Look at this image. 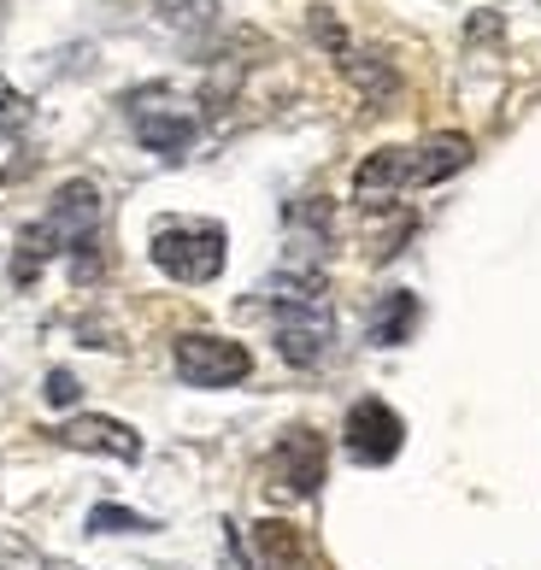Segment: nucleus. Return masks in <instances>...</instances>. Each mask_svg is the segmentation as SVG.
Returning a JSON list of instances; mask_svg holds the SVG:
<instances>
[{
	"mask_svg": "<svg viewBox=\"0 0 541 570\" xmlns=\"http://www.w3.org/2000/svg\"><path fill=\"white\" fill-rule=\"evenodd\" d=\"M130 130L141 136V147H154V154H165V159H183L189 141H195V130H200V118H195L189 100H177L159 82V89L130 95Z\"/></svg>",
	"mask_w": 541,
	"mask_h": 570,
	"instance_id": "obj_4",
	"label": "nucleus"
},
{
	"mask_svg": "<svg viewBox=\"0 0 541 570\" xmlns=\"http://www.w3.org/2000/svg\"><path fill=\"white\" fill-rule=\"evenodd\" d=\"M324 464H329V448H324L318 430H288L277 448H270V489L288 494V500L318 494Z\"/></svg>",
	"mask_w": 541,
	"mask_h": 570,
	"instance_id": "obj_5",
	"label": "nucleus"
},
{
	"mask_svg": "<svg viewBox=\"0 0 541 570\" xmlns=\"http://www.w3.org/2000/svg\"><path fill=\"white\" fill-rule=\"evenodd\" d=\"M177 376L189 389H236L247 371H254V353H247L242 342H230V335H206V330H189L177 335Z\"/></svg>",
	"mask_w": 541,
	"mask_h": 570,
	"instance_id": "obj_3",
	"label": "nucleus"
},
{
	"mask_svg": "<svg viewBox=\"0 0 541 570\" xmlns=\"http://www.w3.org/2000/svg\"><path fill=\"white\" fill-rule=\"evenodd\" d=\"M259 306L270 312V330H277V353L288 365H318L336 342V306H329V288L318 271H283L259 288Z\"/></svg>",
	"mask_w": 541,
	"mask_h": 570,
	"instance_id": "obj_1",
	"label": "nucleus"
},
{
	"mask_svg": "<svg viewBox=\"0 0 541 570\" xmlns=\"http://www.w3.org/2000/svg\"><path fill=\"white\" fill-rule=\"evenodd\" d=\"M48 570H71V564H59V559H48Z\"/></svg>",
	"mask_w": 541,
	"mask_h": 570,
	"instance_id": "obj_19",
	"label": "nucleus"
},
{
	"mask_svg": "<svg viewBox=\"0 0 541 570\" xmlns=\"http://www.w3.org/2000/svg\"><path fill=\"white\" fill-rule=\"evenodd\" d=\"M412 324H419V294H406V288H394L388 301L377 306V318H371V342L377 347H401Z\"/></svg>",
	"mask_w": 541,
	"mask_h": 570,
	"instance_id": "obj_10",
	"label": "nucleus"
},
{
	"mask_svg": "<svg viewBox=\"0 0 541 570\" xmlns=\"http://www.w3.org/2000/svg\"><path fill=\"white\" fill-rule=\"evenodd\" d=\"M148 253H154V265L171 283L200 288V283H213L224 271V224H213V218H165L154 229Z\"/></svg>",
	"mask_w": 541,
	"mask_h": 570,
	"instance_id": "obj_2",
	"label": "nucleus"
},
{
	"mask_svg": "<svg viewBox=\"0 0 541 570\" xmlns=\"http://www.w3.org/2000/svg\"><path fill=\"white\" fill-rule=\"evenodd\" d=\"M7 7H12V0H0V24H7Z\"/></svg>",
	"mask_w": 541,
	"mask_h": 570,
	"instance_id": "obj_18",
	"label": "nucleus"
},
{
	"mask_svg": "<svg viewBox=\"0 0 541 570\" xmlns=\"http://www.w3.org/2000/svg\"><path fill=\"white\" fill-rule=\"evenodd\" d=\"M154 12H159V24H171L183 36H200V30H213L218 0H154Z\"/></svg>",
	"mask_w": 541,
	"mask_h": 570,
	"instance_id": "obj_11",
	"label": "nucleus"
},
{
	"mask_svg": "<svg viewBox=\"0 0 541 570\" xmlns=\"http://www.w3.org/2000/svg\"><path fill=\"white\" fill-rule=\"evenodd\" d=\"M312 36H318L336 59H347V53H353V48H347V30L336 24V18H329V7H312Z\"/></svg>",
	"mask_w": 541,
	"mask_h": 570,
	"instance_id": "obj_14",
	"label": "nucleus"
},
{
	"mask_svg": "<svg viewBox=\"0 0 541 570\" xmlns=\"http://www.w3.org/2000/svg\"><path fill=\"white\" fill-rule=\"evenodd\" d=\"M224 570H254L242 553V535H236V523H224Z\"/></svg>",
	"mask_w": 541,
	"mask_h": 570,
	"instance_id": "obj_17",
	"label": "nucleus"
},
{
	"mask_svg": "<svg viewBox=\"0 0 541 570\" xmlns=\"http://www.w3.org/2000/svg\"><path fill=\"white\" fill-rule=\"evenodd\" d=\"M254 541H259L265 570H312L306 564V547H301V530H288V523H277V518L254 523Z\"/></svg>",
	"mask_w": 541,
	"mask_h": 570,
	"instance_id": "obj_8",
	"label": "nucleus"
},
{
	"mask_svg": "<svg viewBox=\"0 0 541 570\" xmlns=\"http://www.w3.org/2000/svg\"><path fill=\"white\" fill-rule=\"evenodd\" d=\"M41 394H48L53 406H71V400H77V376H71V371H53V376H48V389H41Z\"/></svg>",
	"mask_w": 541,
	"mask_h": 570,
	"instance_id": "obj_15",
	"label": "nucleus"
},
{
	"mask_svg": "<svg viewBox=\"0 0 541 570\" xmlns=\"http://www.w3.org/2000/svg\"><path fill=\"white\" fill-rule=\"evenodd\" d=\"M30 118H36V107L18 89H7L0 82V136H18V130H30Z\"/></svg>",
	"mask_w": 541,
	"mask_h": 570,
	"instance_id": "obj_12",
	"label": "nucleus"
},
{
	"mask_svg": "<svg viewBox=\"0 0 541 570\" xmlns=\"http://www.w3.org/2000/svg\"><path fill=\"white\" fill-rule=\"evenodd\" d=\"M53 441H59V448H77V453H112V459H124V464L141 459V435H136L130 424H118V417H95V412L71 417V424H59Z\"/></svg>",
	"mask_w": 541,
	"mask_h": 570,
	"instance_id": "obj_7",
	"label": "nucleus"
},
{
	"mask_svg": "<svg viewBox=\"0 0 541 570\" xmlns=\"http://www.w3.org/2000/svg\"><path fill=\"white\" fill-rule=\"evenodd\" d=\"M347 453L360 459V464H388L394 453H401V441H406V424H401V412L388 406V400H353V412H347Z\"/></svg>",
	"mask_w": 541,
	"mask_h": 570,
	"instance_id": "obj_6",
	"label": "nucleus"
},
{
	"mask_svg": "<svg viewBox=\"0 0 541 570\" xmlns=\"http://www.w3.org/2000/svg\"><path fill=\"white\" fill-rule=\"evenodd\" d=\"M342 71L360 82V95L371 100V107H388L394 89H401V77H394V66H388L383 53H347V59H342Z\"/></svg>",
	"mask_w": 541,
	"mask_h": 570,
	"instance_id": "obj_9",
	"label": "nucleus"
},
{
	"mask_svg": "<svg viewBox=\"0 0 541 570\" xmlns=\"http://www.w3.org/2000/svg\"><path fill=\"white\" fill-rule=\"evenodd\" d=\"M89 530L100 535H124V530H154L148 518H136V512H124V505H95L89 512Z\"/></svg>",
	"mask_w": 541,
	"mask_h": 570,
	"instance_id": "obj_13",
	"label": "nucleus"
},
{
	"mask_svg": "<svg viewBox=\"0 0 541 570\" xmlns=\"http://www.w3.org/2000/svg\"><path fill=\"white\" fill-rule=\"evenodd\" d=\"M0 570H48V559H36L24 541H12V547H7V559H0Z\"/></svg>",
	"mask_w": 541,
	"mask_h": 570,
	"instance_id": "obj_16",
	"label": "nucleus"
}]
</instances>
